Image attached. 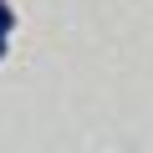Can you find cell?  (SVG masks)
<instances>
[{
    "label": "cell",
    "instance_id": "obj_1",
    "mask_svg": "<svg viewBox=\"0 0 153 153\" xmlns=\"http://www.w3.org/2000/svg\"><path fill=\"white\" fill-rule=\"evenodd\" d=\"M0 31H5V36L16 31V10H10V0H0Z\"/></svg>",
    "mask_w": 153,
    "mask_h": 153
},
{
    "label": "cell",
    "instance_id": "obj_2",
    "mask_svg": "<svg viewBox=\"0 0 153 153\" xmlns=\"http://www.w3.org/2000/svg\"><path fill=\"white\" fill-rule=\"evenodd\" d=\"M0 56H5V31H0Z\"/></svg>",
    "mask_w": 153,
    "mask_h": 153
}]
</instances>
